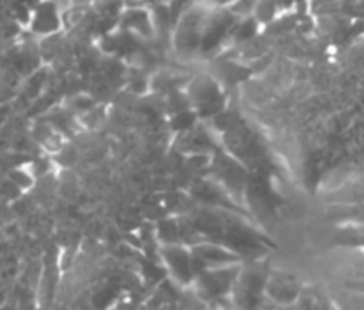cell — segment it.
Instances as JSON below:
<instances>
[{
    "mask_svg": "<svg viewBox=\"0 0 364 310\" xmlns=\"http://www.w3.org/2000/svg\"><path fill=\"white\" fill-rule=\"evenodd\" d=\"M36 23H38V28L41 32H50L53 31V28H57L59 20H57V14L55 11H53V7L52 6L41 7V11L38 13V18H36Z\"/></svg>",
    "mask_w": 364,
    "mask_h": 310,
    "instance_id": "1",
    "label": "cell"
},
{
    "mask_svg": "<svg viewBox=\"0 0 364 310\" xmlns=\"http://www.w3.org/2000/svg\"><path fill=\"white\" fill-rule=\"evenodd\" d=\"M128 25L134 27L139 34H149V31H151V21L144 11H132L128 14Z\"/></svg>",
    "mask_w": 364,
    "mask_h": 310,
    "instance_id": "2",
    "label": "cell"
},
{
    "mask_svg": "<svg viewBox=\"0 0 364 310\" xmlns=\"http://www.w3.org/2000/svg\"><path fill=\"white\" fill-rule=\"evenodd\" d=\"M235 2H237V0H210L212 6H226V4H231V6H233Z\"/></svg>",
    "mask_w": 364,
    "mask_h": 310,
    "instance_id": "3",
    "label": "cell"
}]
</instances>
